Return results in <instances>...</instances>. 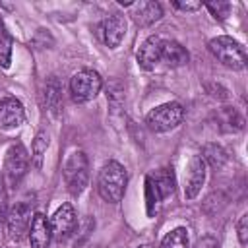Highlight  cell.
<instances>
[{
	"label": "cell",
	"instance_id": "1",
	"mask_svg": "<svg viewBox=\"0 0 248 248\" xmlns=\"http://www.w3.org/2000/svg\"><path fill=\"white\" fill-rule=\"evenodd\" d=\"M128 184L126 169L118 161H107L97 176V192L108 203H118L124 198Z\"/></svg>",
	"mask_w": 248,
	"mask_h": 248
},
{
	"label": "cell",
	"instance_id": "2",
	"mask_svg": "<svg viewBox=\"0 0 248 248\" xmlns=\"http://www.w3.org/2000/svg\"><path fill=\"white\" fill-rule=\"evenodd\" d=\"M209 52L227 68L231 70H242L246 66V52L244 46L234 41L232 37L219 35L209 41Z\"/></svg>",
	"mask_w": 248,
	"mask_h": 248
},
{
	"label": "cell",
	"instance_id": "3",
	"mask_svg": "<svg viewBox=\"0 0 248 248\" xmlns=\"http://www.w3.org/2000/svg\"><path fill=\"white\" fill-rule=\"evenodd\" d=\"M64 182L72 196H79L89 182V161L83 151H74L62 169Z\"/></svg>",
	"mask_w": 248,
	"mask_h": 248
},
{
	"label": "cell",
	"instance_id": "4",
	"mask_svg": "<svg viewBox=\"0 0 248 248\" xmlns=\"http://www.w3.org/2000/svg\"><path fill=\"white\" fill-rule=\"evenodd\" d=\"M103 87V79L95 70H79L70 79V95L76 103L93 101Z\"/></svg>",
	"mask_w": 248,
	"mask_h": 248
},
{
	"label": "cell",
	"instance_id": "5",
	"mask_svg": "<svg viewBox=\"0 0 248 248\" xmlns=\"http://www.w3.org/2000/svg\"><path fill=\"white\" fill-rule=\"evenodd\" d=\"M184 118V108L180 103H165L155 107L147 116L145 124L151 132H169L176 128Z\"/></svg>",
	"mask_w": 248,
	"mask_h": 248
},
{
	"label": "cell",
	"instance_id": "6",
	"mask_svg": "<svg viewBox=\"0 0 248 248\" xmlns=\"http://www.w3.org/2000/svg\"><path fill=\"white\" fill-rule=\"evenodd\" d=\"M29 167V153L21 143L10 145L4 157V176L10 186H17Z\"/></svg>",
	"mask_w": 248,
	"mask_h": 248
},
{
	"label": "cell",
	"instance_id": "7",
	"mask_svg": "<svg viewBox=\"0 0 248 248\" xmlns=\"http://www.w3.org/2000/svg\"><path fill=\"white\" fill-rule=\"evenodd\" d=\"M31 219H33V213H31V205L29 203H16L10 213L6 215V225H8V232H10V238L12 240H21L23 234L29 231L31 227Z\"/></svg>",
	"mask_w": 248,
	"mask_h": 248
},
{
	"label": "cell",
	"instance_id": "8",
	"mask_svg": "<svg viewBox=\"0 0 248 248\" xmlns=\"http://www.w3.org/2000/svg\"><path fill=\"white\" fill-rule=\"evenodd\" d=\"M48 221H50L52 236H54L56 240H64V238H68V236L74 232L76 223H78V219H76V211H74V207H72L70 203H62V205L54 211V215H52Z\"/></svg>",
	"mask_w": 248,
	"mask_h": 248
},
{
	"label": "cell",
	"instance_id": "9",
	"mask_svg": "<svg viewBox=\"0 0 248 248\" xmlns=\"http://www.w3.org/2000/svg\"><path fill=\"white\" fill-rule=\"evenodd\" d=\"M25 120V110L19 99L6 97L0 101V128L2 130H14L21 126Z\"/></svg>",
	"mask_w": 248,
	"mask_h": 248
},
{
	"label": "cell",
	"instance_id": "10",
	"mask_svg": "<svg viewBox=\"0 0 248 248\" xmlns=\"http://www.w3.org/2000/svg\"><path fill=\"white\" fill-rule=\"evenodd\" d=\"M205 167L207 165L203 163V159L200 155H194L190 159L188 172H186V186H184L186 200H194L200 194V190H202V186L205 182Z\"/></svg>",
	"mask_w": 248,
	"mask_h": 248
},
{
	"label": "cell",
	"instance_id": "11",
	"mask_svg": "<svg viewBox=\"0 0 248 248\" xmlns=\"http://www.w3.org/2000/svg\"><path fill=\"white\" fill-rule=\"evenodd\" d=\"M101 33H103L105 45L108 48H116L122 43L124 35H126V19H124V16H120V14L108 16L101 25Z\"/></svg>",
	"mask_w": 248,
	"mask_h": 248
},
{
	"label": "cell",
	"instance_id": "12",
	"mask_svg": "<svg viewBox=\"0 0 248 248\" xmlns=\"http://www.w3.org/2000/svg\"><path fill=\"white\" fill-rule=\"evenodd\" d=\"M130 6H132V17L140 27H149L163 17V8L159 2L145 0V2H136Z\"/></svg>",
	"mask_w": 248,
	"mask_h": 248
},
{
	"label": "cell",
	"instance_id": "13",
	"mask_svg": "<svg viewBox=\"0 0 248 248\" xmlns=\"http://www.w3.org/2000/svg\"><path fill=\"white\" fill-rule=\"evenodd\" d=\"M161 46H163V39L157 35L147 37L138 50V64L143 70H153L159 62H161Z\"/></svg>",
	"mask_w": 248,
	"mask_h": 248
},
{
	"label": "cell",
	"instance_id": "14",
	"mask_svg": "<svg viewBox=\"0 0 248 248\" xmlns=\"http://www.w3.org/2000/svg\"><path fill=\"white\" fill-rule=\"evenodd\" d=\"M50 238H52L50 221L43 213H35L33 219H31V227H29V242H31V248H48Z\"/></svg>",
	"mask_w": 248,
	"mask_h": 248
},
{
	"label": "cell",
	"instance_id": "15",
	"mask_svg": "<svg viewBox=\"0 0 248 248\" xmlns=\"http://www.w3.org/2000/svg\"><path fill=\"white\" fill-rule=\"evenodd\" d=\"M188 50L176 43V41H163L161 46V62H165V66L169 68H180L184 64H188Z\"/></svg>",
	"mask_w": 248,
	"mask_h": 248
},
{
	"label": "cell",
	"instance_id": "16",
	"mask_svg": "<svg viewBox=\"0 0 248 248\" xmlns=\"http://www.w3.org/2000/svg\"><path fill=\"white\" fill-rule=\"evenodd\" d=\"M149 178H151V182L155 184V188H157L161 200H165V198H169V196L174 194L176 182H174V172H172V169H169V167L157 169L153 174H149Z\"/></svg>",
	"mask_w": 248,
	"mask_h": 248
},
{
	"label": "cell",
	"instance_id": "17",
	"mask_svg": "<svg viewBox=\"0 0 248 248\" xmlns=\"http://www.w3.org/2000/svg\"><path fill=\"white\" fill-rule=\"evenodd\" d=\"M60 91L62 89H60L58 78L50 76V79L46 81V87H45V99H46V105H48V108L54 116H58L60 108H62V93Z\"/></svg>",
	"mask_w": 248,
	"mask_h": 248
},
{
	"label": "cell",
	"instance_id": "18",
	"mask_svg": "<svg viewBox=\"0 0 248 248\" xmlns=\"http://www.w3.org/2000/svg\"><path fill=\"white\" fill-rule=\"evenodd\" d=\"M202 153L203 155H200V157L203 159V163L205 165L209 163L213 169H221L225 165V161H227V151L219 143H207V145H203V151Z\"/></svg>",
	"mask_w": 248,
	"mask_h": 248
},
{
	"label": "cell",
	"instance_id": "19",
	"mask_svg": "<svg viewBox=\"0 0 248 248\" xmlns=\"http://www.w3.org/2000/svg\"><path fill=\"white\" fill-rule=\"evenodd\" d=\"M159 248H190V240H188V231L184 227H176L172 229L163 240Z\"/></svg>",
	"mask_w": 248,
	"mask_h": 248
},
{
	"label": "cell",
	"instance_id": "20",
	"mask_svg": "<svg viewBox=\"0 0 248 248\" xmlns=\"http://www.w3.org/2000/svg\"><path fill=\"white\" fill-rule=\"evenodd\" d=\"M46 147H48V134L46 132H39L33 140V147H31V163L35 169H41L43 167V157L46 153Z\"/></svg>",
	"mask_w": 248,
	"mask_h": 248
},
{
	"label": "cell",
	"instance_id": "21",
	"mask_svg": "<svg viewBox=\"0 0 248 248\" xmlns=\"http://www.w3.org/2000/svg\"><path fill=\"white\" fill-rule=\"evenodd\" d=\"M159 202H161V196H159L155 184L151 182V178H149V174H147V176H145V203H147V215H149V217H153V215L157 213Z\"/></svg>",
	"mask_w": 248,
	"mask_h": 248
},
{
	"label": "cell",
	"instance_id": "22",
	"mask_svg": "<svg viewBox=\"0 0 248 248\" xmlns=\"http://www.w3.org/2000/svg\"><path fill=\"white\" fill-rule=\"evenodd\" d=\"M12 46H14V39L10 33H6L0 39V66L2 68H10L12 64Z\"/></svg>",
	"mask_w": 248,
	"mask_h": 248
},
{
	"label": "cell",
	"instance_id": "23",
	"mask_svg": "<svg viewBox=\"0 0 248 248\" xmlns=\"http://www.w3.org/2000/svg\"><path fill=\"white\" fill-rule=\"evenodd\" d=\"M205 8L211 12V16H213L215 19H225V17L229 16V12H231V4H229V2H221V0H217V2H207Z\"/></svg>",
	"mask_w": 248,
	"mask_h": 248
},
{
	"label": "cell",
	"instance_id": "24",
	"mask_svg": "<svg viewBox=\"0 0 248 248\" xmlns=\"http://www.w3.org/2000/svg\"><path fill=\"white\" fill-rule=\"evenodd\" d=\"M221 120L225 122V124H229V132H236V130H240L242 128V124H244V120H242V116L240 114H236L234 110H225L223 114H221Z\"/></svg>",
	"mask_w": 248,
	"mask_h": 248
},
{
	"label": "cell",
	"instance_id": "25",
	"mask_svg": "<svg viewBox=\"0 0 248 248\" xmlns=\"http://www.w3.org/2000/svg\"><path fill=\"white\" fill-rule=\"evenodd\" d=\"M236 234H238V242L244 246L248 242V213H244L238 223H236Z\"/></svg>",
	"mask_w": 248,
	"mask_h": 248
},
{
	"label": "cell",
	"instance_id": "26",
	"mask_svg": "<svg viewBox=\"0 0 248 248\" xmlns=\"http://www.w3.org/2000/svg\"><path fill=\"white\" fill-rule=\"evenodd\" d=\"M174 8L178 10H184V12H196V10H202V2H172Z\"/></svg>",
	"mask_w": 248,
	"mask_h": 248
},
{
	"label": "cell",
	"instance_id": "27",
	"mask_svg": "<svg viewBox=\"0 0 248 248\" xmlns=\"http://www.w3.org/2000/svg\"><path fill=\"white\" fill-rule=\"evenodd\" d=\"M8 211V198H6V190H4V186L0 184V221L2 219H6V213Z\"/></svg>",
	"mask_w": 248,
	"mask_h": 248
},
{
	"label": "cell",
	"instance_id": "28",
	"mask_svg": "<svg viewBox=\"0 0 248 248\" xmlns=\"http://www.w3.org/2000/svg\"><path fill=\"white\" fill-rule=\"evenodd\" d=\"M196 248H217V242H215L213 238L205 236V238H202V240L198 242V246H196Z\"/></svg>",
	"mask_w": 248,
	"mask_h": 248
},
{
	"label": "cell",
	"instance_id": "29",
	"mask_svg": "<svg viewBox=\"0 0 248 248\" xmlns=\"http://www.w3.org/2000/svg\"><path fill=\"white\" fill-rule=\"evenodd\" d=\"M6 33H8V31H6V27H4V23L0 21V39H2V37H4Z\"/></svg>",
	"mask_w": 248,
	"mask_h": 248
},
{
	"label": "cell",
	"instance_id": "30",
	"mask_svg": "<svg viewBox=\"0 0 248 248\" xmlns=\"http://www.w3.org/2000/svg\"><path fill=\"white\" fill-rule=\"evenodd\" d=\"M138 248H153L151 244H141V246H138Z\"/></svg>",
	"mask_w": 248,
	"mask_h": 248
},
{
	"label": "cell",
	"instance_id": "31",
	"mask_svg": "<svg viewBox=\"0 0 248 248\" xmlns=\"http://www.w3.org/2000/svg\"><path fill=\"white\" fill-rule=\"evenodd\" d=\"M0 248H2V246H0Z\"/></svg>",
	"mask_w": 248,
	"mask_h": 248
}]
</instances>
